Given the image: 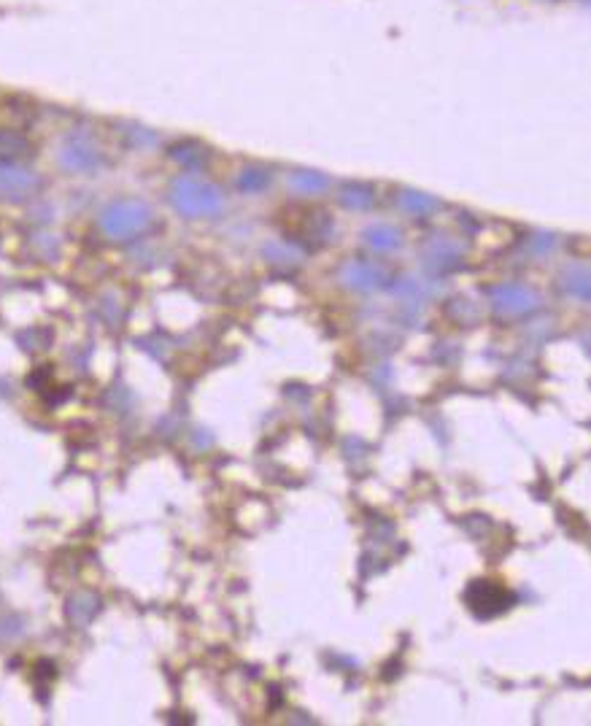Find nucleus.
Instances as JSON below:
<instances>
[{
  "label": "nucleus",
  "mask_w": 591,
  "mask_h": 726,
  "mask_svg": "<svg viewBox=\"0 0 591 726\" xmlns=\"http://www.w3.org/2000/svg\"><path fill=\"white\" fill-rule=\"evenodd\" d=\"M562 287H565V292H570L573 297L589 300L591 281L586 265H570V268L562 270Z\"/></svg>",
  "instance_id": "13"
},
{
  "label": "nucleus",
  "mask_w": 591,
  "mask_h": 726,
  "mask_svg": "<svg viewBox=\"0 0 591 726\" xmlns=\"http://www.w3.org/2000/svg\"><path fill=\"white\" fill-rule=\"evenodd\" d=\"M373 200H376V192L368 184H346L341 189V203L349 211H368Z\"/></svg>",
  "instance_id": "14"
},
{
  "label": "nucleus",
  "mask_w": 591,
  "mask_h": 726,
  "mask_svg": "<svg viewBox=\"0 0 591 726\" xmlns=\"http://www.w3.org/2000/svg\"><path fill=\"white\" fill-rule=\"evenodd\" d=\"M41 187L44 181L30 168H22L19 162H0V200L25 203L36 198Z\"/></svg>",
  "instance_id": "6"
},
{
  "label": "nucleus",
  "mask_w": 591,
  "mask_h": 726,
  "mask_svg": "<svg viewBox=\"0 0 591 726\" xmlns=\"http://www.w3.org/2000/svg\"><path fill=\"white\" fill-rule=\"evenodd\" d=\"M168 203L184 219H214L224 211V192L200 176H176L168 187Z\"/></svg>",
  "instance_id": "2"
},
{
  "label": "nucleus",
  "mask_w": 591,
  "mask_h": 726,
  "mask_svg": "<svg viewBox=\"0 0 591 726\" xmlns=\"http://www.w3.org/2000/svg\"><path fill=\"white\" fill-rule=\"evenodd\" d=\"M173 160L184 162V165H203V160H206V157H203V149H197V146H195V152H192V149H189V144H181V146H176V149H173Z\"/></svg>",
  "instance_id": "19"
},
{
  "label": "nucleus",
  "mask_w": 591,
  "mask_h": 726,
  "mask_svg": "<svg viewBox=\"0 0 591 726\" xmlns=\"http://www.w3.org/2000/svg\"><path fill=\"white\" fill-rule=\"evenodd\" d=\"M397 206L403 208L405 214L424 219V216L435 214V211L440 208V203L435 198H430V195H424V192H416V189H403V192L397 195Z\"/></svg>",
  "instance_id": "10"
},
{
  "label": "nucleus",
  "mask_w": 591,
  "mask_h": 726,
  "mask_svg": "<svg viewBox=\"0 0 591 726\" xmlns=\"http://www.w3.org/2000/svg\"><path fill=\"white\" fill-rule=\"evenodd\" d=\"M57 160L68 173H95L103 165V152L92 141V135L76 130V133H68L63 138Z\"/></svg>",
  "instance_id": "3"
},
{
  "label": "nucleus",
  "mask_w": 591,
  "mask_h": 726,
  "mask_svg": "<svg viewBox=\"0 0 591 726\" xmlns=\"http://www.w3.org/2000/svg\"><path fill=\"white\" fill-rule=\"evenodd\" d=\"M362 238L373 251H394L403 246V230H397L394 225H370Z\"/></svg>",
  "instance_id": "9"
},
{
  "label": "nucleus",
  "mask_w": 591,
  "mask_h": 726,
  "mask_svg": "<svg viewBox=\"0 0 591 726\" xmlns=\"http://www.w3.org/2000/svg\"><path fill=\"white\" fill-rule=\"evenodd\" d=\"M341 281L354 292H376L389 284V270L376 262L351 260L341 268Z\"/></svg>",
  "instance_id": "7"
},
{
  "label": "nucleus",
  "mask_w": 591,
  "mask_h": 726,
  "mask_svg": "<svg viewBox=\"0 0 591 726\" xmlns=\"http://www.w3.org/2000/svg\"><path fill=\"white\" fill-rule=\"evenodd\" d=\"M265 257H270V260L278 262V265H287V262L300 260V254L295 251V246H289V243H273V246L265 249Z\"/></svg>",
  "instance_id": "18"
},
{
  "label": "nucleus",
  "mask_w": 591,
  "mask_h": 726,
  "mask_svg": "<svg viewBox=\"0 0 591 726\" xmlns=\"http://www.w3.org/2000/svg\"><path fill=\"white\" fill-rule=\"evenodd\" d=\"M394 292L405 300H413V303H424V300H430L435 295V287H432L430 281H421L416 276H405L397 281V287Z\"/></svg>",
  "instance_id": "15"
},
{
  "label": "nucleus",
  "mask_w": 591,
  "mask_h": 726,
  "mask_svg": "<svg viewBox=\"0 0 591 726\" xmlns=\"http://www.w3.org/2000/svg\"><path fill=\"white\" fill-rule=\"evenodd\" d=\"M154 227L152 206L141 198L111 200L98 214V230L114 243H130L144 238Z\"/></svg>",
  "instance_id": "1"
},
{
  "label": "nucleus",
  "mask_w": 591,
  "mask_h": 726,
  "mask_svg": "<svg viewBox=\"0 0 591 726\" xmlns=\"http://www.w3.org/2000/svg\"><path fill=\"white\" fill-rule=\"evenodd\" d=\"M330 176H324L319 171H292L289 173V187L300 192V195H322L330 189Z\"/></svg>",
  "instance_id": "11"
},
{
  "label": "nucleus",
  "mask_w": 591,
  "mask_h": 726,
  "mask_svg": "<svg viewBox=\"0 0 591 726\" xmlns=\"http://www.w3.org/2000/svg\"><path fill=\"white\" fill-rule=\"evenodd\" d=\"M270 187V173L260 165H249V168H243L241 176H238V189L246 192V195H260L265 189Z\"/></svg>",
  "instance_id": "16"
},
{
  "label": "nucleus",
  "mask_w": 591,
  "mask_h": 726,
  "mask_svg": "<svg viewBox=\"0 0 591 726\" xmlns=\"http://www.w3.org/2000/svg\"><path fill=\"white\" fill-rule=\"evenodd\" d=\"M486 295L500 316H527L540 308V295L527 284H497Z\"/></svg>",
  "instance_id": "4"
},
{
  "label": "nucleus",
  "mask_w": 591,
  "mask_h": 726,
  "mask_svg": "<svg viewBox=\"0 0 591 726\" xmlns=\"http://www.w3.org/2000/svg\"><path fill=\"white\" fill-rule=\"evenodd\" d=\"M465 260V249L462 243L454 241V238H432L427 246H424V268L430 273H448V270H457Z\"/></svg>",
  "instance_id": "8"
},
{
  "label": "nucleus",
  "mask_w": 591,
  "mask_h": 726,
  "mask_svg": "<svg viewBox=\"0 0 591 726\" xmlns=\"http://www.w3.org/2000/svg\"><path fill=\"white\" fill-rule=\"evenodd\" d=\"M30 152L27 138L17 130H0V162H19Z\"/></svg>",
  "instance_id": "12"
},
{
  "label": "nucleus",
  "mask_w": 591,
  "mask_h": 726,
  "mask_svg": "<svg viewBox=\"0 0 591 726\" xmlns=\"http://www.w3.org/2000/svg\"><path fill=\"white\" fill-rule=\"evenodd\" d=\"M513 600L516 597L505 586L492 581H473L465 592L467 608L473 610L478 619H494V616H500V613L511 608Z\"/></svg>",
  "instance_id": "5"
},
{
  "label": "nucleus",
  "mask_w": 591,
  "mask_h": 726,
  "mask_svg": "<svg viewBox=\"0 0 591 726\" xmlns=\"http://www.w3.org/2000/svg\"><path fill=\"white\" fill-rule=\"evenodd\" d=\"M98 613V600L90 597V594H79L73 597L71 608H68V616H71L73 624H87Z\"/></svg>",
  "instance_id": "17"
}]
</instances>
